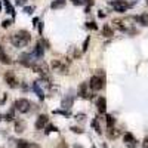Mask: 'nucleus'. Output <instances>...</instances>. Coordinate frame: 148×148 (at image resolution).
Returning <instances> with one entry per match:
<instances>
[{"instance_id":"nucleus-33","label":"nucleus","mask_w":148,"mask_h":148,"mask_svg":"<svg viewBox=\"0 0 148 148\" xmlns=\"http://www.w3.org/2000/svg\"><path fill=\"white\" fill-rule=\"evenodd\" d=\"M27 2H28V0H15V5H18V6H25Z\"/></svg>"},{"instance_id":"nucleus-32","label":"nucleus","mask_w":148,"mask_h":148,"mask_svg":"<svg viewBox=\"0 0 148 148\" xmlns=\"http://www.w3.org/2000/svg\"><path fill=\"white\" fill-rule=\"evenodd\" d=\"M33 10H34V8H31V6H24V12H25V14H33Z\"/></svg>"},{"instance_id":"nucleus-27","label":"nucleus","mask_w":148,"mask_h":148,"mask_svg":"<svg viewBox=\"0 0 148 148\" xmlns=\"http://www.w3.org/2000/svg\"><path fill=\"white\" fill-rule=\"evenodd\" d=\"M89 42H90V37H88V39L84 40V43H83V47H82V51H83V52H86V51H88V47H89Z\"/></svg>"},{"instance_id":"nucleus-39","label":"nucleus","mask_w":148,"mask_h":148,"mask_svg":"<svg viewBox=\"0 0 148 148\" xmlns=\"http://www.w3.org/2000/svg\"><path fill=\"white\" fill-rule=\"evenodd\" d=\"M0 10H2V2H0Z\"/></svg>"},{"instance_id":"nucleus-22","label":"nucleus","mask_w":148,"mask_h":148,"mask_svg":"<svg viewBox=\"0 0 148 148\" xmlns=\"http://www.w3.org/2000/svg\"><path fill=\"white\" fill-rule=\"evenodd\" d=\"M15 119V108H12L10 111H8V114L3 117V120H6V121H12Z\"/></svg>"},{"instance_id":"nucleus-38","label":"nucleus","mask_w":148,"mask_h":148,"mask_svg":"<svg viewBox=\"0 0 148 148\" xmlns=\"http://www.w3.org/2000/svg\"><path fill=\"white\" fill-rule=\"evenodd\" d=\"M98 16H99V18H104V16H105V14H104L102 10H99V14H98Z\"/></svg>"},{"instance_id":"nucleus-26","label":"nucleus","mask_w":148,"mask_h":148,"mask_svg":"<svg viewBox=\"0 0 148 148\" xmlns=\"http://www.w3.org/2000/svg\"><path fill=\"white\" fill-rule=\"evenodd\" d=\"M53 114H61V116H65V117H68V116H70V111H62V110H55V111H53Z\"/></svg>"},{"instance_id":"nucleus-1","label":"nucleus","mask_w":148,"mask_h":148,"mask_svg":"<svg viewBox=\"0 0 148 148\" xmlns=\"http://www.w3.org/2000/svg\"><path fill=\"white\" fill-rule=\"evenodd\" d=\"M9 40L15 47H25L31 42V34L27 30H18L16 33L10 36Z\"/></svg>"},{"instance_id":"nucleus-4","label":"nucleus","mask_w":148,"mask_h":148,"mask_svg":"<svg viewBox=\"0 0 148 148\" xmlns=\"http://www.w3.org/2000/svg\"><path fill=\"white\" fill-rule=\"evenodd\" d=\"M51 65H52L53 71H58L61 74H67L68 73V65H67V62H62V59H53Z\"/></svg>"},{"instance_id":"nucleus-5","label":"nucleus","mask_w":148,"mask_h":148,"mask_svg":"<svg viewBox=\"0 0 148 148\" xmlns=\"http://www.w3.org/2000/svg\"><path fill=\"white\" fill-rule=\"evenodd\" d=\"M5 82H6V84L9 86V88H12V89H15V88H18V86H19L18 79L15 77V74L12 73V71H8L5 74Z\"/></svg>"},{"instance_id":"nucleus-23","label":"nucleus","mask_w":148,"mask_h":148,"mask_svg":"<svg viewBox=\"0 0 148 148\" xmlns=\"http://www.w3.org/2000/svg\"><path fill=\"white\" fill-rule=\"evenodd\" d=\"M113 24L116 25V28H117V30H120V31H127V28H126L125 25H123V22H121V21H114Z\"/></svg>"},{"instance_id":"nucleus-25","label":"nucleus","mask_w":148,"mask_h":148,"mask_svg":"<svg viewBox=\"0 0 148 148\" xmlns=\"http://www.w3.org/2000/svg\"><path fill=\"white\" fill-rule=\"evenodd\" d=\"M18 148H33V145L28 141H19L18 142Z\"/></svg>"},{"instance_id":"nucleus-7","label":"nucleus","mask_w":148,"mask_h":148,"mask_svg":"<svg viewBox=\"0 0 148 148\" xmlns=\"http://www.w3.org/2000/svg\"><path fill=\"white\" fill-rule=\"evenodd\" d=\"M123 141H125V144H126L127 148H135V147H136V144H138L136 138H135L130 132H127V133L123 135Z\"/></svg>"},{"instance_id":"nucleus-21","label":"nucleus","mask_w":148,"mask_h":148,"mask_svg":"<svg viewBox=\"0 0 148 148\" xmlns=\"http://www.w3.org/2000/svg\"><path fill=\"white\" fill-rule=\"evenodd\" d=\"M107 133H108V136H110L111 139H116V138L119 136V135H120V132H119L117 129H114V127H110Z\"/></svg>"},{"instance_id":"nucleus-2","label":"nucleus","mask_w":148,"mask_h":148,"mask_svg":"<svg viewBox=\"0 0 148 148\" xmlns=\"http://www.w3.org/2000/svg\"><path fill=\"white\" fill-rule=\"evenodd\" d=\"M104 86H105V73L102 70H98V73L89 80V88L92 90H101L104 89Z\"/></svg>"},{"instance_id":"nucleus-19","label":"nucleus","mask_w":148,"mask_h":148,"mask_svg":"<svg viewBox=\"0 0 148 148\" xmlns=\"http://www.w3.org/2000/svg\"><path fill=\"white\" fill-rule=\"evenodd\" d=\"M105 121H107V127H108V129H110V127H114V125H116V119H114L113 116H110V114L105 116Z\"/></svg>"},{"instance_id":"nucleus-14","label":"nucleus","mask_w":148,"mask_h":148,"mask_svg":"<svg viewBox=\"0 0 148 148\" xmlns=\"http://www.w3.org/2000/svg\"><path fill=\"white\" fill-rule=\"evenodd\" d=\"M25 121H24V120H18L16 123H15V132L16 133H22L24 130H25Z\"/></svg>"},{"instance_id":"nucleus-15","label":"nucleus","mask_w":148,"mask_h":148,"mask_svg":"<svg viewBox=\"0 0 148 148\" xmlns=\"http://www.w3.org/2000/svg\"><path fill=\"white\" fill-rule=\"evenodd\" d=\"M102 36H104V37H113V36H114L113 28H111L108 24H105V25L102 27Z\"/></svg>"},{"instance_id":"nucleus-10","label":"nucleus","mask_w":148,"mask_h":148,"mask_svg":"<svg viewBox=\"0 0 148 148\" xmlns=\"http://www.w3.org/2000/svg\"><path fill=\"white\" fill-rule=\"evenodd\" d=\"M49 123V119H47V116L46 114H40L39 116V119L36 120V129H45V126Z\"/></svg>"},{"instance_id":"nucleus-8","label":"nucleus","mask_w":148,"mask_h":148,"mask_svg":"<svg viewBox=\"0 0 148 148\" xmlns=\"http://www.w3.org/2000/svg\"><path fill=\"white\" fill-rule=\"evenodd\" d=\"M113 6H114V10L116 12H120V14L126 12L127 8H130V5L127 2H125V0H116V2L113 3Z\"/></svg>"},{"instance_id":"nucleus-11","label":"nucleus","mask_w":148,"mask_h":148,"mask_svg":"<svg viewBox=\"0 0 148 148\" xmlns=\"http://www.w3.org/2000/svg\"><path fill=\"white\" fill-rule=\"evenodd\" d=\"M96 108H98V111H99L101 114H104L105 111H107V99L104 96H99L98 98V101H96Z\"/></svg>"},{"instance_id":"nucleus-31","label":"nucleus","mask_w":148,"mask_h":148,"mask_svg":"<svg viewBox=\"0 0 148 148\" xmlns=\"http://www.w3.org/2000/svg\"><path fill=\"white\" fill-rule=\"evenodd\" d=\"M49 132H58V127H55V126H52V125H49L47 129H46V133H49Z\"/></svg>"},{"instance_id":"nucleus-16","label":"nucleus","mask_w":148,"mask_h":148,"mask_svg":"<svg viewBox=\"0 0 148 148\" xmlns=\"http://www.w3.org/2000/svg\"><path fill=\"white\" fill-rule=\"evenodd\" d=\"M79 96L88 98V84H86V83H82L79 86Z\"/></svg>"},{"instance_id":"nucleus-34","label":"nucleus","mask_w":148,"mask_h":148,"mask_svg":"<svg viewBox=\"0 0 148 148\" xmlns=\"http://www.w3.org/2000/svg\"><path fill=\"white\" fill-rule=\"evenodd\" d=\"M71 130H73L74 133H83V129H80V127H76V126H74V127H71Z\"/></svg>"},{"instance_id":"nucleus-36","label":"nucleus","mask_w":148,"mask_h":148,"mask_svg":"<svg viewBox=\"0 0 148 148\" xmlns=\"http://www.w3.org/2000/svg\"><path fill=\"white\" fill-rule=\"evenodd\" d=\"M58 148H68V147H67V144H65V142L62 141V142H61V144L58 145Z\"/></svg>"},{"instance_id":"nucleus-6","label":"nucleus","mask_w":148,"mask_h":148,"mask_svg":"<svg viewBox=\"0 0 148 148\" xmlns=\"http://www.w3.org/2000/svg\"><path fill=\"white\" fill-rule=\"evenodd\" d=\"M31 70L36 71V73H40V74H47V73H49V65L45 62V61L40 59V61H37V62L33 64Z\"/></svg>"},{"instance_id":"nucleus-18","label":"nucleus","mask_w":148,"mask_h":148,"mask_svg":"<svg viewBox=\"0 0 148 148\" xmlns=\"http://www.w3.org/2000/svg\"><path fill=\"white\" fill-rule=\"evenodd\" d=\"M3 3H5V8H6V12H8V14L12 15V16H15V9H14V6L9 3V0H3Z\"/></svg>"},{"instance_id":"nucleus-3","label":"nucleus","mask_w":148,"mask_h":148,"mask_svg":"<svg viewBox=\"0 0 148 148\" xmlns=\"http://www.w3.org/2000/svg\"><path fill=\"white\" fill-rule=\"evenodd\" d=\"M14 107H15L16 111H19L21 114H24V113H28V111L31 110V102L28 99H25V98H19V99L15 101Z\"/></svg>"},{"instance_id":"nucleus-37","label":"nucleus","mask_w":148,"mask_h":148,"mask_svg":"<svg viewBox=\"0 0 148 148\" xmlns=\"http://www.w3.org/2000/svg\"><path fill=\"white\" fill-rule=\"evenodd\" d=\"M76 119H77V120H83V119H84V114H77Z\"/></svg>"},{"instance_id":"nucleus-35","label":"nucleus","mask_w":148,"mask_h":148,"mask_svg":"<svg viewBox=\"0 0 148 148\" xmlns=\"http://www.w3.org/2000/svg\"><path fill=\"white\" fill-rule=\"evenodd\" d=\"M142 145H144V148H148V136H145V138H144V142H142Z\"/></svg>"},{"instance_id":"nucleus-17","label":"nucleus","mask_w":148,"mask_h":148,"mask_svg":"<svg viewBox=\"0 0 148 148\" xmlns=\"http://www.w3.org/2000/svg\"><path fill=\"white\" fill-rule=\"evenodd\" d=\"M135 19H136V21L141 24V25H144V27H147V25H148V14H142V15L136 16Z\"/></svg>"},{"instance_id":"nucleus-40","label":"nucleus","mask_w":148,"mask_h":148,"mask_svg":"<svg viewBox=\"0 0 148 148\" xmlns=\"http://www.w3.org/2000/svg\"><path fill=\"white\" fill-rule=\"evenodd\" d=\"M2 119H3V116H2V114H0V120H2Z\"/></svg>"},{"instance_id":"nucleus-30","label":"nucleus","mask_w":148,"mask_h":148,"mask_svg":"<svg viewBox=\"0 0 148 148\" xmlns=\"http://www.w3.org/2000/svg\"><path fill=\"white\" fill-rule=\"evenodd\" d=\"M12 22H14L12 19H5L2 25H3V28H8V27H10V25H12Z\"/></svg>"},{"instance_id":"nucleus-9","label":"nucleus","mask_w":148,"mask_h":148,"mask_svg":"<svg viewBox=\"0 0 148 148\" xmlns=\"http://www.w3.org/2000/svg\"><path fill=\"white\" fill-rule=\"evenodd\" d=\"M31 89L37 93V96L40 98V99H45V90L42 89V82L40 80H36V82H33V84H31Z\"/></svg>"},{"instance_id":"nucleus-12","label":"nucleus","mask_w":148,"mask_h":148,"mask_svg":"<svg viewBox=\"0 0 148 148\" xmlns=\"http://www.w3.org/2000/svg\"><path fill=\"white\" fill-rule=\"evenodd\" d=\"M0 62H2V64H6V65L12 62L10 56L5 52V47H3V46H0Z\"/></svg>"},{"instance_id":"nucleus-29","label":"nucleus","mask_w":148,"mask_h":148,"mask_svg":"<svg viewBox=\"0 0 148 148\" xmlns=\"http://www.w3.org/2000/svg\"><path fill=\"white\" fill-rule=\"evenodd\" d=\"M86 27H88V28H90V30H98V27H96V24L95 22H86Z\"/></svg>"},{"instance_id":"nucleus-13","label":"nucleus","mask_w":148,"mask_h":148,"mask_svg":"<svg viewBox=\"0 0 148 148\" xmlns=\"http://www.w3.org/2000/svg\"><path fill=\"white\" fill-rule=\"evenodd\" d=\"M73 102H74V98L73 96H65L64 99H62V102H61V107L65 108V110H70L73 107Z\"/></svg>"},{"instance_id":"nucleus-20","label":"nucleus","mask_w":148,"mask_h":148,"mask_svg":"<svg viewBox=\"0 0 148 148\" xmlns=\"http://www.w3.org/2000/svg\"><path fill=\"white\" fill-rule=\"evenodd\" d=\"M65 6V0H53L51 8L52 9H59V8H64Z\"/></svg>"},{"instance_id":"nucleus-24","label":"nucleus","mask_w":148,"mask_h":148,"mask_svg":"<svg viewBox=\"0 0 148 148\" xmlns=\"http://www.w3.org/2000/svg\"><path fill=\"white\" fill-rule=\"evenodd\" d=\"M92 126L95 127V130H96L98 133H99V135L102 133V130H101V126H99V123H98V119H93V120H92Z\"/></svg>"},{"instance_id":"nucleus-28","label":"nucleus","mask_w":148,"mask_h":148,"mask_svg":"<svg viewBox=\"0 0 148 148\" xmlns=\"http://www.w3.org/2000/svg\"><path fill=\"white\" fill-rule=\"evenodd\" d=\"M71 3L76 5V6H83L86 3V0H71Z\"/></svg>"}]
</instances>
